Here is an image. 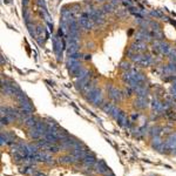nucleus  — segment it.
<instances>
[{"instance_id": "nucleus-1", "label": "nucleus", "mask_w": 176, "mask_h": 176, "mask_svg": "<svg viewBox=\"0 0 176 176\" xmlns=\"http://www.w3.org/2000/svg\"><path fill=\"white\" fill-rule=\"evenodd\" d=\"M79 25L86 30V31H89L93 28V20L89 18V15H88V13H83L80 19H79Z\"/></svg>"}, {"instance_id": "nucleus-2", "label": "nucleus", "mask_w": 176, "mask_h": 176, "mask_svg": "<svg viewBox=\"0 0 176 176\" xmlns=\"http://www.w3.org/2000/svg\"><path fill=\"white\" fill-rule=\"evenodd\" d=\"M108 94L111 96V99H113L114 101H121V99H122V93L119 89H116L115 87H112V86L108 87Z\"/></svg>"}, {"instance_id": "nucleus-3", "label": "nucleus", "mask_w": 176, "mask_h": 176, "mask_svg": "<svg viewBox=\"0 0 176 176\" xmlns=\"http://www.w3.org/2000/svg\"><path fill=\"white\" fill-rule=\"evenodd\" d=\"M96 159H95V156L93 155V154L89 151L87 154V156L83 159V163H85V166L86 167H93V166H95L96 164Z\"/></svg>"}, {"instance_id": "nucleus-4", "label": "nucleus", "mask_w": 176, "mask_h": 176, "mask_svg": "<svg viewBox=\"0 0 176 176\" xmlns=\"http://www.w3.org/2000/svg\"><path fill=\"white\" fill-rule=\"evenodd\" d=\"M95 171L99 174H108L109 173V168L106 166V163L103 161H99L95 164Z\"/></svg>"}, {"instance_id": "nucleus-5", "label": "nucleus", "mask_w": 176, "mask_h": 176, "mask_svg": "<svg viewBox=\"0 0 176 176\" xmlns=\"http://www.w3.org/2000/svg\"><path fill=\"white\" fill-rule=\"evenodd\" d=\"M67 53L68 55H72V54H75L78 53L80 46H79V42H67Z\"/></svg>"}, {"instance_id": "nucleus-6", "label": "nucleus", "mask_w": 176, "mask_h": 176, "mask_svg": "<svg viewBox=\"0 0 176 176\" xmlns=\"http://www.w3.org/2000/svg\"><path fill=\"white\" fill-rule=\"evenodd\" d=\"M134 106L139 109H143L148 106V101L146 98H142V96H138V99L134 101Z\"/></svg>"}, {"instance_id": "nucleus-7", "label": "nucleus", "mask_w": 176, "mask_h": 176, "mask_svg": "<svg viewBox=\"0 0 176 176\" xmlns=\"http://www.w3.org/2000/svg\"><path fill=\"white\" fill-rule=\"evenodd\" d=\"M28 135H30L31 139L38 140L42 134L40 133V130H39L36 127H31V128H28Z\"/></svg>"}, {"instance_id": "nucleus-8", "label": "nucleus", "mask_w": 176, "mask_h": 176, "mask_svg": "<svg viewBox=\"0 0 176 176\" xmlns=\"http://www.w3.org/2000/svg\"><path fill=\"white\" fill-rule=\"evenodd\" d=\"M59 162H60V163H67V164H69V163L76 162V159H75L73 155H66V156L60 157V159H59Z\"/></svg>"}, {"instance_id": "nucleus-9", "label": "nucleus", "mask_w": 176, "mask_h": 176, "mask_svg": "<svg viewBox=\"0 0 176 176\" xmlns=\"http://www.w3.org/2000/svg\"><path fill=\"white\" fill-rule=\"evenodd\" d=\"M170 50H171V48H170V46L168 45L167 42H162V41H161L160 46H159V52H160V53L168 55V53L170 52Z\"/></svg>"}, {"instance_id": "nucleus-10", "label": "nucleus", "mask_w": 176, "mask_h": 176, "mask_svg": "<svg viewBox=\"0 0 176 176\" xmlns=\"http://www.w3.org/2000/svg\"><path fill=\"white\" fill-rule=\"evenodd\" d=\"M100 93V89H98V88L95 87L94 88V89H92L89 93H88V94H86L87 96H86V99L88 100V101H91V102H93V100L96 98V95Z\"/></svg>"}, {"instance_id": "nucleus-11", "label": "nucleus", "mask_w": 176, "mask_h": 176, "mask_svg": "<svg viewBox=\"0 0 176 176\" xmlns=\"http://www.w3.org/2000/svg\"><path fill=\"white\" fill-rule=\"evenodd\" d=\"M113 108H114V104L111 103V102H104V103L102 104V111H103L104 113H107V114H111L112 111H113Z\"/></svg>"}, {"instance_id": "nucleus-12", "label": "nucleus", "mask_w": 176, "mask_h": 176, "mask_svg": "<svg viewBox=\"0 0 176 176\" xmlns=\"http://www.w3.org/2000/svg\"><path fill=\"white\" fill-rule=\"evenodd\" d=\"M116 120H118L119 124H120V126H122V127H126V124H127V122H128L127 116H126V114H124L123 112H121V113H120V115H119V118H118Z\"/></svg>"}, {"instance_id": "nucleus-13", "label": "nucleus", "mask_w": 176, "mask_h": 176, "mask_svg": "<svg viewBox=\"0 0 176 176\" xmlns=\"http://www.w3.org/2000/svg\"><path fill=\"white\" fill-rule=\"evenodd\" d=\"M102 102H103V98H102V94H101V92L96 95V98L93 100V104L94 106H100V104H102Z\"/></svg>"}, {"instance_id": "nucleus-14", "label": "nucleus", "mask_w": 176, "mask_h": 176, "mask_svg": "<svg viewBox=\"0 0 176 176\" xmlns=\"http://www.w3.org/2000/svg\"><path fill=\"white\" fill-rule=\"evenodd\" d=\"M161 144H162V141H161V138H160L159 135H156V136L153 138V147L159 148Z\"/></svg>"}, {"instance_id": "nucleus-15", "label": "nucleus", "mask_w": 176, "mask_h": 176, "mask_svg": "<svg viewBox=\"0 0 176 176\" xmlns=\"http://www.w3.org/2000/svg\"><path fill=\"white\" fill-rule=\"evenodd\" d=\"M102 10H103L104 13H112L113 10H114V6H113L111 3H109V4H104L103 7H102Z\"/></svg>"}, {"instance_id": "nucleus-16", "label": "nucleus", "mask_w": 176, "mask_h": 176, "mask_svg": "<svg viewBox=\"0 0 176 176\" xmlns=\"http://www.w3.org/2000/svg\"><path fill=\"white\" fill-rule=\"evenodd\" d=\"M120 68H121L122 71H124V72H128V71L131 69L129 62H127V61H122V62L120 63Z\"/></svg>"}, {"instance_id": "nucleus-17", "label": "nucleus", "mask_w": 176, "mask_h": 176, "mask_svg": "<svg viewBox=\"0 0 176 176\" xmlns=\"http://www.w3.org/2000/svg\"><path fill=\"white\" fill-rule=\"evenodd\" d=\"M121 112H122V111H120V109H119L118 107H115V106H114V108H113V111H112L111 115L116 120V119L119 118V115H120V113H121Z\"/></svg>"}, {"instance_id": "nucleus-18", "label": "nucleus", "mask_w": 176, "mask_h": 176, "mask_svg": "<svg viewBox=\"0 0 176 176\" xmlns=\"http://www.w3.org/2000/svg\"><path fill=\"white\" fill-rule=\"evenodd\" d=\"M150 28H151L154 32L160 31V25H159L157 23H155V21H150Z\"/></svg>"}, {"instance_id": "nucleus-19", "label": "nucleus", "mask_w": 176, "mask_h": 176, "mask_svg": "<svg viewBox=\"0 0 176 176\" xmlns=\"http://www.w3.org/2000/svg\"><path fill=\"white\" fill-rule=\"evenodd\" d=\"M153 36L155 38V39H157V40H162V39H163V34H162V32H161V31L153 32Z\"/></svg>"}, {"instance_id": "nucleus-20", "label": "nucleus", "mask_w": 176, "mask_h": 176, "mask_svg": "<svg viewBox=\"0 0 176 176\" xmlns=\"http://www.w3.org/2000/svg\"><path fill=\"white\" fill-rule=\"evenodd\" d=\"M150 14L153 15V16H155V18H160V19H163L164 16H163V14L161 13V12H157V11H151L150 12Z\"/></svg>"}, {"instance_id": "nucleus-21", "label": "nucleus", "mask_w": 176, "mask_h": 176, "mask_svg": "<svg viewBox=\"0 0 176 176\" xmlns=\"http://www.w3.org/2000/svg\"><path fill=\"white\" fill-rule=\"evenodd\" d=\"M131 91H134V89H133V88H131V87H129L128 89H126V91H124V95L130 96V95H131Z\"/></svg>"}, {"instance_id": "nucleus-22", "label": "nucleus", "mask_w": 176, "mask_h": 176, "mask_svg": "<svg viewBox=\"0 0 176 176\" xmlns=\"http://www.w3.org/2000/svg\"><path fill=\"white\" fill-rule=\"evenodd\" d=\"M119 3H120L119 0H111V4H112L114 7H115V6H116V4H119Z\"/></svg>"}, {"instance_id": "nucleus-23", "label": "nucleus", "mask_w": 176, "mask_h": 176, "mask_svg": "<svg viewBox=\"0 0 176 176\" xmlns=\"http://www.w3.org/2000/svg\"><path fill=\"white\" fill-rule=\"evenodd\" d=\"M32 176H45V174H42V173H38V171H36V173H35L34 175H32Z\"/></svg>"}, {"instance_id": "nucleus-24", "label": "nucleus", "mask_w": 176, "mask_h": 176, "mask_svg": "<svg viewBox=\"0 0 176 176\" xmlns=\"http://www.w3.org/2000/svg\"><path fill=\"white\" fill-rule=\"evenodd\" d=\"M85 59H86V60H88V59H91V55H88V54H87V55H85Z\"/></svg>"}, {"instance_id": "nucleus-25", "label": "nucleus", "mask_w": 176, "mask_h": 176, "mask_svg": "<svg viewBox=\"0 0 176 176\" xmlns=\"http://www.w3.org/2000/svg\"><path fill=\"white\" fill-rule=\"evenodd\" d=\"M174 61H175V62H176V58H175V60H174Z\"/></svg>"}, {"instance_id": "nucleus-26", "label": "nucleus", "mask_w": 176, "mask_h": 176, "mask_svg": "<svg viewBox=\"0 0 176 176\" xmlns=\"http://www.w3.org/2000/svg\"><path fill=\"white\" fill-rule=\"evenodd\" d=\"M99 1H103V0H99Z\"/></svg>"}]
</instances>
